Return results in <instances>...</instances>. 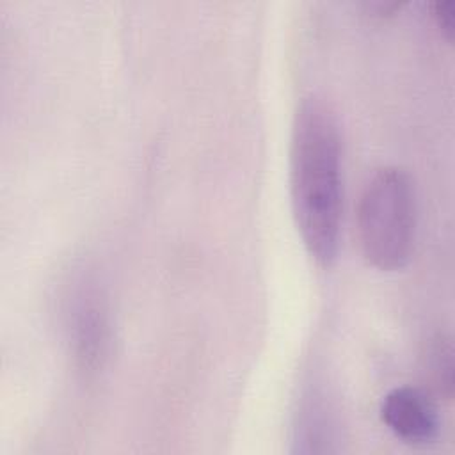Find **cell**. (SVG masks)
<instances>
[{
    "instance_id": "cell-1",
    "label": "cell",
    "mask_w": 455,
    "mask_h": 455,
    "mask_svg": "<svg viewBox=\"0 0 455 455\" xmlns=\"http://www.w3.org/2000/svg\"><path fill=\"white\" fill-rule=\"evenodd\" d=\"M290 196L307 254L329 267L341 228V144L336 116L318 96L304 98L293 116Z\"/></svg>"
},
{
    "instance_id": "cell-2",
    "label": "cell",
    "mask_w": 455,
    "mask_h": 455,
    "mask_svg": "<svg viewBox=\"0 0 455 455\" xmlns=\"http://www.w3.org/2000/svg\"><path fill=\"white\" fill-rule=\"evenodd\" d=\"M363 258L393 272L407 265L416 238V196L411 176L395 165L377 169L364 183L355 210Z\"/></svg>"
},
{
    "instance_id": "cell-3",
    "label": "cell",
    "mask_w": 455,
    "mask_h": 455,
    "mask_svg": "<svg viewBox=\"0 0 455 455\" xmlns=\"http://www.w3.org/2000/svg\"><path fill=\"white\" fill-rule=\"evenodd\" d=\"M64 331L76 364L103 368L110 350V309L103 288L91 274H78L64 297Z\"/></svg>"
},
{
    "instance_id": "cell-4",
    "label": "cell",
    "mask_w": 455,
    "mask_h": 455,
    "mask_svg": "<svg viewBox=\"0 0 455 455\" xmlns=\"http://www.w3.org/2000/svg\"><path fill=\"white\" fill-rule=\"evenodd\" d=\"M380 418L398 439L411 444L432 443L441 427L434 402L411 386L395 387L384 396Z\"/></svg>"
},
{
    "instance_id": "cell-5",
    "label": "cell",
    "mask_w": 455,
    "mask_h": 455,
    "mask_svg": "<svg viewBox=\"0 0 455 455\" xmlns=\"http://www.w3.org/2000/svg\"><path fill=\"white\" fill-rule=\"evenodd\" d=\"M322 398L323 396H320L316 391H311L300 403L295 425V443L299 444L297 451H332L329 446V443L334 441L332 416Z\"/></svg>"
},
{
    "instance_id": "cell-6",
    "label": "cell",
    "mask_w": 455,
    "mask_h": 455,
    "mask_svg": "<svg viewBox=\"0 0 455 455\" xmlns=\"http://www.w3.org/2000/svg\"><path fill=\"white\" fill-rule=\"evenodd\" d=\"M430 371L444 395H451L453 387V350L451 341L439 336L430 348Z\"/></svg>"
},
{
    "instance_id": "cell-7",
    "label": "cell",
    "mask_w": 455,
    "mask_h": 455,
    "mask_svg": "<svg viewBox=\"0 0 455 455\" xmlns=\"http://www.w3.org/2000/svg\"><path fill=\"white\" fill-rule=\"evenodd\" d=\"M430 7H432V18L435 20L441 32L444 34L446 39H451L453 27H455V4L446 0V2H434Z\"/></svg>"
}]
</instances>
